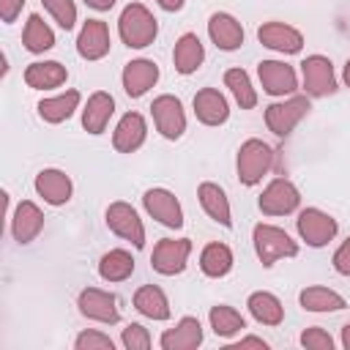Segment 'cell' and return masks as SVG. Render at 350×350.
<instances>
[{
	"label": "cell",
	"mask_w": 350,
	"mask_h": 350,
	"mask_svg": "<svg viewBox=\"0 0 350 350\" xmlns=\"http://www.w3.org/2000/svg\"><path fill=\"white\" fill-rule=\"evenodd\" d=\"M79 90H66V93H57V96H49V98H41L38 101V115H41V120H46V123H63V120H68L74 112H77V107H79Z\"/></svg>",
	"instance_id": "obj_30"
},
{
	"label": "cell",
	"mask_w": 350,
	"mask_h": 350,
	"mask_svg": "<svg viewBox=\"0 0 350 350\" xmlns=\"http://www.w3.org/2000/svg\"><path fill=\"white\" fill-rule=\"evenodd\" d=\"M295 227H298L301 241H306V246H312V249L328 246L339 232L336 219L320 208H304L295 219Z\"/></svg>",
	"instance_id": "obj_4"
},
{
	"label": "cell",
	"mask_w": 350,
	"mask_h": 350,
	"mask_svg": "<svg viewBox=\"0 0 350 350\" xmlns=\"http://www.w3.org/2000/svg\"><path fill=\"white\" fill-rule=\"evenodd\" d=\"M112 115H115V98L107 90H96L88 96V104L82 109V129L88 134H104Z\"/></svg>",
	"instance_id": "obj_24"
},
{
	"label": "cell",
	"mask_w": 350,
	"mask_h": 350,
	"mask_svg": "<svg viewBox=\"0 0 350 350\" xmlns=\"http://www.w3.org/2000/svg\"><path fill=\"white\" fill-rule=\"evenodd\" d=\"M257 205H260V211H262L265 216H287V213L298 211V205H301V191L295 189L293 180H287V178H273V180L262 189Z\"/></svg>",
	"instance_id": "obj_11"
},
{
	"label": "cell",
	"mask_w": 350,
	"mask_h": 350,
	"mask_svg": "<svg viewBox=\"0 0 350 350\" xmlns=\"http://www.w3.org/2000/svg\"><path fill=\"white\" fill-rule=\"evenodd\" d=\"M301 345H304L306 350H331V347H334V339H331V334H328L325 328L312 325V328H306V331L301 334Z\"/></svg>",
	"instance_id": "obj_39"
},
{
	"label": "cell",
	"mask_w": 350,
	"mask_h": 350,
	"mask_svg": "<svg viewBox=\"0 0 350 350\" xmlns=\"http://www.w3.org/2000/svg\"><path fill=\"white\" fill-rule=\"evenodd\" d=\"M194 115L205 126H221L230 118V104L216 88H202L194 93Z\"/></svg>",
	"instance_id": "obj_22"
},
{
	"label": "cell",
	"mask_w": 350,
	"mask_h": 350,
	"mask_svg": "<svg viewBox=\"0 0 350 350\" xmlns=\"http://www.w3.org/2000/svg\"><path fill=\"white\" fill-rule=\"evenodd\" d=\"M235 265V257H232V249L227 243H208L202 252H200V271L208 276V279H221L232 271Z\"/></svg>",
	"instance_id": "obj_29"
},
{
	"label": "cell",
	"mask_w": 350,
	"mask_h": 350,
	"mask_svg": "<svg viewBox=\"0 0 350 350\" xmlns=\"http://www.w3.org/2000/svg\"><path fill=\"white\" fill-rule=\"evenodd\" d=\"M77 306H79L82 317H88L93 323H101V325H115L120 320L118 298L109 290H101V287H85L77 295Z\"/></svg>",
	"instance_id": "obj_7"
},
{
	"label": "cell",
	"mask_w": 350,
	"mask_h": 350,
	"mask_svg": "<svg viewBox=\"0 0 350 350\" xmlns=\"http://www.w3.org/2000/svg\"><path fill=\"white\" fill-rule=\"evenodd\" d=\"M145 137H148L145 118L139 112H126L112 131V145L118 153H134L145 145Z\"/></svg>",
	"instance_id": "obj_20"
},
{
	"label": "cell",
	"mask_w": 350,
	"mask_h": 350,
	"mask_svg": "<svg viewBox=\"0 0 350 350\" xmlns=\"http://www.w3.org/2000/svg\"><path fill=\"white\" fill-rule=\"evenodd\" d=\"M342 347H345V350H350V323H345V325H342Z\"/></svg>",
	"instance_id": "obj_45"
},
{
	"label": "cell",
	"mask_w": 350,
	"mask_h": 350,
	"mask_svg": "<svg viewBox=\"0 0 350 350\" xmlns=\"http://www.w3.org/2000/svg\"><path fill=\"white\" fill-rule=\"evenodd\" d=\"M115 3H118V0H85V5L93 8V11H109Z\"/></svg>",
	"instance_id": "obj_43"
},
{
	"label": "cell",
	"mask_w": 350,
	"mask_h": 350,
	"mask_svg": "<svg viewBox=\"0 0 350 350\" xmlns=\"http://www.w3.org/2000/svg\"><path fill=\"white\" fill-rule=\"evenodd\" d=\"M246 306H249V314H252L257 323H262V325H279V323L284 320V306H282V301H279L273 293H268V290L252 293V295L246 298Z\"/></svg>",
	"instance_id": "obj_31"
},
{
	"label": "cell",
	"mask_w": 350,
	"mask_h": 350,
	"mask_svg": "<svg viewBox=\"0 0 350 350\" xmlns=\"http://www.w3.org/2000/svg\"><path fill=\"white\" fill-rule=\"evenodd\" d=\"M331 262H334V271H336L339 276H347V279H350V238H345V241L336 246Z\"/></svg>",
	"instance_id": "obj_40"
},
{
	"label": "cell",
	"mask_w": 350,
	"mask_h": 350,
	"mask_svg": "<svg viewBox=\"0 0 350 350\" xmlns=\"http://www.w3.org/2000/svg\"><path fill=\"white\" fill-rule=\"evenodd\" d=\"M74 347H77V350H112V347H115V342H112L107 334L88 328V331L77 334V339H74Z\"/></svg>",
	"instance_id": "obj_38"
},
{
	"label": "cell",
	"mask_w": 350,
	"mask_h": 350,
	"mask_svg": "<svg viewBox=\"0 0 350 350\" xmlns=\"http://www.w3.org/2000/svg\"><path fill=\"white\" fill-rule=\"evenodd\" d=\"M104 219H107V227H109L118 238L129 241L134 249H142V246H145V224H142L139 213H137L129 202H123V200L109 202Z\"/></svg>",
	"instance_id": "obj_6"
},
{
	"label": "cell",
	"mask_w": 350,
	"mask_h": 350,
	"mask_svg": "<svg viewBox=\"0 0 350 350\" xmlns=\"http://www.w3.org/2000/svg\"><path fill=\"white\" fill-rule=\"evenodd\" d=\"M197 200H200L202 211H205L216 224H221V227H227V230L232 227V208H230L227 191H224L219 183H211V180L200 183V186H197Z\"/></svg>",
	"instance_id": "obj_23"
},
{
	"label": "cell",
	"mask_w": 350,
	"mask_h": 350,
	"mask_svg": "<svg viewBox=\"0 0 350 350\" xmlns=\"http://www.w3.org/2000/svg\"><path fill=\"white\" fill-rule=\"evenodd\" d=\"M309 96H290L284 101H273L265 107V126L276 137H287L309 112Z\"/></svg>",
	"instance_id": "obj_5"
},
{
	"label": "cell",
	"mask_w": 350,
	"mask_h": 350,
	"mask_svg": "<svg viewBox=\"0 0 350 350\" xmlns=\"http://www.w3.org/2000/svg\"><path fill=\"white\" fill-rule=\"evenodd\" d=\"M134 273V254L126 249H109L98 260V276L104 282H126Z\"/></svg>",
	"instance_id": "obj_32"
},
{
	"label": "cell",
	"mask_w": 350,
	"mask_h": 350,
	"mask_svg": "<svg viewBox=\"0 0 350 350\" xmlns=\"http://www.w3.org/2000/svg\"><path fill=\"white\" fill-rule=\"evenodd\" d=\"M276 153L268 142L252 137L246 142H241L238 156H235V170H238V180L243 186H257L271 170H273Z\"/></svg>",
	"instance_id": "obj_2"
},
{
	"label": "cell",
	"mask_w": 350,
	"mask_h": 350,
	"mask_svg": "<svg viewBox=\"0 0 350 350\" xmlns=\"http://www.w3.org/2000/svg\"><path fill=\"white\" fill-rule=\"evenodd\" d=\"M257 38L262 46L279 52V55H298L304 49V36L287 22H262L257 27Z\"/></svg>",
	"instance_id": "obj_13"
},
{
	"label": "cell",
	"mask_w": 350,
	"mask_h": 350,
	"mask_svg": "<svg viewBox=\"0 0 350 350\" xmlns=\"http://www.w3.org/2000/svg\"><path fill=\"white\" fill-rule=\"evenodd\" d=\"M205 60V46L200 41L197 33H183L178 41H175V49H172V66L178 74L189 77L194 74Z\"/></svg>",
	"instance_id": "obj_25"
},
{
	"label": "cell",
	"mask_w": 350,
	"mask_h": 350,
	"mask_svg": "<svg viewBox=\"0 0 350 350\" xmlns=\"http://www.w3.org/2000/svg\"><path fill=\"white\" fill-rule=\"evenodd\" d=\"M109 27L101 19H88L77 36V52L85 60H101L109 55Z\"/></svg>",
	"instance_id": "obj_17"
},
{
	"label": "cell",
	"mask_w": 350,
	"mask_h": 350,
	"mask_svg": "<svg viewBox=\"0 0 350 350\" xmlns=\"http://www.w3.org/2000/svg\"><path fill=\"white\" fill-rule=\"evenodd\" d=\"M134 309L139 314H145L148 320H170V314H172L170 298L159 284H142L134 293Z\"/></svg>",
	"instance_id": "obj_28"
},
{
	"label": "cell",
	"mask_w": 350,
	"mask_h": 350,
	"mask_svg": "<svg viewBox=\"0 0 350 350\" xmlns=\"http://www.w3.org/2000/svg\"><path fill=\"white\" fill-rule=\"evenodd\" d=\"M224 88H230L232 98L238 101L241 109H254L257 107V90L252 88V79L243 68H227L224 71Z\"/></svg>",
	"instance_id": "obj_35"
},
{
	"label": "cell",
	"mask_w": 350,
	"mask_h": 350,
	"mask_svg": "<svg viewBox=\"0 0 350 350\" xmlns=\"http://www.w3.org/2000/svg\"><path fill=\"white\" fill-rule=\"evenodd\" d=\"M246 347H257V350H268V342L262 336H241L235 345H230V350H246Z\"/></svg>",
	"instance_id": "obj_42"
},
{
	"label": "cell",
	"mask_w": 350,
	"mask_h": 350,
	"mask_svg": "<svg viewBox=\"0 0 350 350\" xmlns=\"http://www.w3.org/2000/svg\"><path fill=\"white\" fill-rule=\"evenodd\" d=\"M41 5L57 22V27L74 30V25H77V3L74 0H41Z\"/></svg>",
	"instance_id": "obj_36"
},
{
	"label": "cell",
	"mask_w": 350,
	"mask_h": 350,
	"mask_svg": "<svg viewBox=\"0 0 350 350\" xmlns=\"http://www.w3.org/2000/svg\"><path fill=\"white\" fill-rule=\"evenodd\" d=\"M301 79H304V90L312 98H323L336 93V74H334V63L325 55H309L301 63Z\"/></svg>",
	"instance_id": "obj_8"
},
{
	"label": "cell",
	"mask_w": 350,
	"mask_h": 350,
	"mask_svg": "<svg viewBox=\"0 0 350 350\" xmlns=\"http://www.w3.org/2000/svg\"><path fill=\"white\" fill-rule=\"evenodd\" d=\"M183 3H186V0H156V5H159V8H164V11H170V14L180 11V8H183Z\"/></svg>",
	"instance_id": "obj_44"
},
{
	"label": "cell",
	"mask_w": 350,
	"mask_h": 350,
	"mask_svg": "<svg viewBox=\"0 0 350 350\" xmlns=\"http://www.w3.org/2000/svg\"><path fill=\"white\" fill-rule=\"evenodd\" d=\"M120 342L126 350H148L150 347V334L142 323H129L120 334Z\"/></svg>",
	"instance_id": "obj_37"
},
{
	"label": "cell",
	"mask_w": 350,
	"mask_h": 350,
	"mask_svg": "<svg viewBox=\"0 0 350 350\" xmlns=\"http://www.w3.org/2000/svg\"><path fill=\"white\" fill-rule=\"evenodd\" d=\"M298 304L304 312H314V314H325V312H342L347 306L345 295H339L336 290L331 287H320V284H312V287H304L298 293Z\"/></svg>",
	"instance_id": "obj_27"
},
{
	"label": "cell",
	"mask_w": 350,
	"mask_h": 350,
	"mask_svg": "<svg viewBox=\"0 0 350 350\" xmlns=\"http://www.w3.org/2000/svg\"><path fill=\"white\" fill-rule=\"evenodd\" d=\"M342 79H345V85L350 88V57H347V63H345V71H342Z\"/></svg>",
	"instance_id": "obj_46"
},
{
	"label": "cell",
	"mask_w": 350,
	"mask_h": 350,
	"mask_svg": "<svg viewBox=\"0 0 350 350\" xmlns=\"http://www.w3.org/2000/svg\"><path fill=\"white\" fill-rule=\"evenodd\" d=\"M189 254H191V241L189 238H161L153 246L150 268L161 276L183 273V268L189 262Z\"/></svg>",
	"instance_id": "obj_10"
},
{
	"label": "cell",
	"mask_w": 350,
	"mask_h": 350,
	"mask_svg": "<svg viewBox=\"0 0 350 350\" xmlns=\"http://www.w3.org/2000/svg\"><path fill=\"white\" fill-rule=\"evenodd\" d=\"M161 350H194L202 345V325L197 317L186 314L175 323V328H167L159 339Z\"/></svg>",
	"instance_id": "obj_21"
},
{
	"label": "cell",
	"mask_w": 350,
	"mask_h": 350,
	"mask_svg": "<svg viewBox=\"0 0 350 350\" xmlns=\"http://www.w3.org/2000/svg\"><path fill=\"white\" fill-rule=\"evenodd\" d=\"M22 44H25L27 52L41 55V52L55 46V33L38 14H30L27 22H25V30H22Z\"/></svg>",
	"instance_id": "obj_34"
},
{
	"label": "cell",
	"mask_w": 350,
	"mask_h": 350,
	"mask_svg": "<svg viewBox=\"0 0 350 350\" xmlns=\"http://www.w3.org/2000/svg\"><path fill=\"white\" fill-rule=\"evenodd\" d=\"M118 33L129 49H145L159 36V19L148 11V5L129 3L118 16Z\"/></svg>",
	"instance_id": "obj_1"
},
{
	"label": "cell",
	"mask_w": 350,
	"mask_h": 350,
	"mask_svg": "<svg viewBox=\"0 0 350 350\" xmlns=\"http://www.w3.org/2000/svg\"><path fill=\"white\" fill-rule=\"evenodd\" d=\"M208 36L216 44V49H221V52H235L238 46H243V25L232 14H227V11L211 14Z\"/></svg>",
	"instance_id": "obj_19"
},
{
	"label": "cell",
	"mask_w": 350,
	"mask_h": 350,
	"mask_svg": "<svg viewBox=\"0 0 350 350\" xmlns=\"http://www.w3.org/2000/svg\"><path fill=\"white\" fill-rule=\"evenodd\" d=\"M36 194L46 202V205H66L74 194V183L71 178L63 172V170H55V167H46L36 175Z\"/></svg>",
	"instance_id": "obj_16"
},
{
	"label": "cell",
	"mask_w": 350,
	"mask_h": 350,
	"mask_svg": "<svg viewBox=\"0 0 350 350\" xmlns=\"http://www.w3.org/2000/svg\"><path fill=\"white\" fill-rule=\"evenodd\" d=\"M120 82H123V90L129 98H142L156 82H159V66L148 57H137V60H129L123 66V74H120Z\"/></svg>",
	"instance_id": "obj_15"
},
{
	"label": "cell",
	"mask_w": 350,
	"mask_h": 350,
	"mask_svg": "<svg viewBox=\"0 0 350 350\" xmlns=\"http://www.w3.org/2000/svg\"><path fill=\"white\" fill-rule=\"evenodd\" d=\"M252 243H254L257 260H260L265 268L276 265V262L284 260V257H295V254H298V243H295L282 227L265 224V221L254 224V230H252Z\"/></svg>",
	"instance_id": "obj_3"
},
{
	"label": "cell",
	"mask_w": 350,
	"mask_h": 350,
	"mask_svg": "<svg viewBox=\"0 0 350 350\" xmlns=\"http://www.w3.org/2000/svg\"><path fill=\"white\" fill-rule=\"evenodd\" d=\"M25 3H27V0H0V19H3L5 25L16 22V16H19L22 8H25Z\"/></svg>",
	"instance_id": "obj_41"
},
{
	"label": "cell",
	"mask_w": 350,
	"mask_h": 350,
	"mask_svg": "<svg viewBox=\"0 0 350 350\" xmlns=\"http://www.w3.org/2000/svg\"><path fill=\"white\" fill-rule=\"evenodd\" d=\"M150 115H153V123H156V131L164 137V139H180L183 131H186V112H183V104L178 96H156L153 104H150Z\"/></svg>",
	"instance_id": "obj_9"
},
{
	"label": "cell",
	"mask_w": 350,
	"mask_h": 350,
	"mask_svg": "<svg viewBox=\"0 0 350 350\" xmlns=\"http://www.w3.org/2000/svg\"><path fill=\"white\" fill-rule=\"evenodd\" d=\"M66 79H68V71L57 60H38L25 68V82L33 90H52V88L66 85Z\"/></svg>",
	"instance_id": "obj_26"
},
{
	"label": "cell",
	"mask_w": 350,
	"mask_h": 350,
	"mask_svg": "<svg viewBox=\"0 0 350 350\" xmlns=\"http://www.w3.org/2000/svg\"><path fill=\"white\" fill-rule=\"evenodd\" d=\"M44 230V211L33 200H22L11 213V235L16 243H30Z\"/></svg>",
	"instance_id": "obj_18"
},
{
	"label": "cell",
	"mask_w": 350,
	"mask_h": 350,
	"mask_svg": "<svg viewBox=\"0 0 350 350\" xmlns=\"http://www.w3.org/2000/svg\"><path fill=\"white\" fill-rule=\"evenodd\" d=\"M142 205H145L148 216L156 219L159 224H164L170 230H180L183 227V208H180L178 197L170 189H161V186L148 189L142 194Z\"/></svg>",
	"instance_id": "obj_12"
},
{
	"label": "cell",
	"mask_w": 350,
	"mask_h": 350,
	"mask_svg": "<svg viewBox=\"0 0 350 350\" xmlns=\"http://www.w3.org/2000/svg\"><path fill=\"white\" fill-rule=\"evenodd\" d=\"M208 323H211V331L216 336H221V339H230V336H235V334H241L246 328L243 314L235 306H227V304H216L208 312Z\"/></svg>",
	"instance_id": "obj_33"
},
{
	"label": "cell",
	"mask_w": 350,
	"mask_h": 350,
	"mask_svg": "<svg viewBox=\"0 0 350 350\" xmlns=\"http://www.w3.org/2000/svg\"><path fill=\"white\" fill-rule=\"evenodd\" d=\"M257 77H260V85L268 96H290L298 88L295 68L282 63V60H260L257 63Z\"/></svg>",
	"instance_id": "obj_14"
}]
</instances>
